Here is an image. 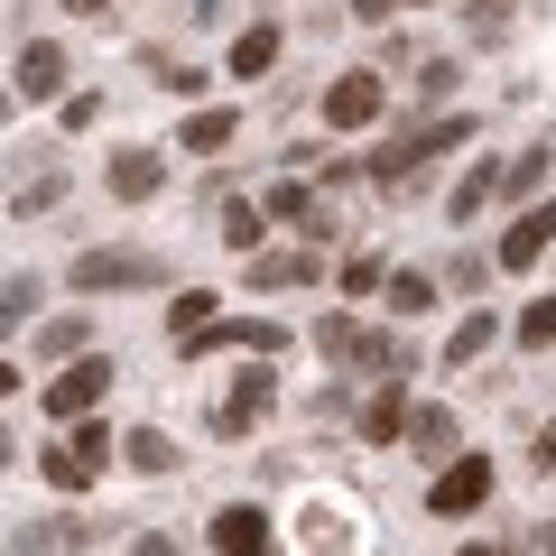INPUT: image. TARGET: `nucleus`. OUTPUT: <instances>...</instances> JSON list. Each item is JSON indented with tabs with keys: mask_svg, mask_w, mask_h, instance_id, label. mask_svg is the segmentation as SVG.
I'll use <instances>...</instances> for the list:
<instances>
[{
	"mask_svg": "<svg viewBox=\"0 0 556 556\" xmlns=\"http://www.w3.org/2000/svg\"><path fill=\"white\" fill-rule=\"evenodd\" d=\"M455 437H464V427H455V408L417 399V408H408V437H399V445H408L417 464H437V473H445V464H455Z\"/></svg>",
	"mask_w": 556,
	"mask_h": 556,
	"instance_id": "obj_10",
	"label": "nucleus"
},
{
	"mask_svg": "<svg viewBox=\"0 0 556 556\" xmlns=\"http://www.w3.org/2000/svg\"><path fill=\"white\" fill-rule=\"evenodd\" d=\"M492 195H501V167H492V159H473V167L455 177V195H445V214H455V223H473Z\"/></svg>",
	"mask_w": 556,
	"mask_h": 556,
	"instance_id": "obj_23",
	"label": "nucleus"
},
{
	"mask_svg": "<svg viewBox=\"0 0 556 556\" xmlns=\"http://www.w3.org/2000/svg\"><path fill=\"white\" fill-rule=\"evenodd\" d=\"M316 353H325V362H353V371H390V380L417 371L408 343L380 334V325H362V316H316Z\"/></svg>",
	"mask_w": 556,
	"mask_h": 556,
	"instance_id": "obj_1",
	"label": "nucleus"
},
{
	"mask_svg": "<svg viewBox=\"0 0 556 556\" xmlns=\"http://www.w3.org/2000/svg\"><path fill=\"white\" fill-rule=\"evenodd\" d=\"M214 556H269V510L260 501H232V510H214Z\"/></svg>",
	"mask_w": 556,
	"mask_h": 556,
	"instance_id": "obj_14",
	"label": "nucleus"
},
{
	"mask_svg": "<svg viewBox=\"0 0 556 556\" xmlns=\"http://www.w3.org/2000/svg\"><path fill=\"white\" fill-rule=\"evenodd\" d=\"M408 84H417V102H455L464 65H455V56H417V75H408Z\"/></svg>",
	"mask_w": 556,
	"mask_h": 556,
	"instance_id": "obj_29",
	"label": "nucleus"
},
{
	"mask_svg": "<svg viewBox=\"0 0 556 556\" xmlns=\"http://www.w3.org/2000/svg\"><path fill=\"white\" fill-rule=\"evenodd\" d=\"M408 10H437V0H408Z\"/></svg>",
	"mask_w": 556,
	"mask_h": 556,
	"instance_id": "obj_46",
	"label": "nucleus"
},
{
	"mask_svg": "<svg viewBox=\"0 0 556 556\" xmlns=\"http://www.w3.org/2000/svg\"><path fill=\"white\" fill-rule=\"evenodd\" d=\"M510 334H519V353H547V343H556V288L519 306V325H510Z\"/></svg>",
	"mask_w": 556,
	"mask_h": 556,
	"instance_id": "obj_27",
	"label": "nucleus"
},
{
	"mask_svg": "<svg viewBox=\"0 0 556 556\" xmlns=\"http://www.w3.org/2000/svg\"><path fill=\"white\" fill-rule=\"evenodd\" d=\"M65 10H75V20H102V10H112V0H65Z\"/></svg>",
	"mask_w": 556,
	"mask_h": 556,
	"instance_id": "obj_40",
	"label": "nucleus"
},
{
	"mask_svg": "<svg viewBox=\"0 0 556 556\" xmlns=\"http://www.w3.org/2000/svg\"><path fill=\"white\" fill-rule=\"evenodd\" d=\"M492 343H501V316H492V306H482V316H464L455 334H445V371H464V362H482V353H492Z\"/></svg>",
	"mask_w": 556,
	"mask_h": 556,
	"instance_id": "obj_21",
	"label": "nucleus"
},
{
	"mask_svg": "<svg viewBox=\"0 0 556 556\" xmlns=\"http://www.w3.org/2000/svg\"><path fill=\"white\" fill-rule=\"evenodd\" d=\"M102 121V93H65V130H93Z\"/></svg>",
	"mask_w": 556,
	"mask_h": 556,
	"instance_id": "obj_35",
	"label": "nucleus"
},
{
	"mask_svg": "<svg viewBox=\"0 0 556 556\" xmlns=\"http://www.w3.org/2000/svg\"><path fill=\"white\" fill-rule=\"evenodd\" d=\"M380 112H390V84L380 75H334L325 84V121H334V130H371Z\"/></svg>",
	"mask_w": 556,
	"mask_h": 556,
	"instance_id": "obj_7",
	"label": "nucleus"
},
{
	"mask_svg": "<svg viewBox=\"0 0 556 556\" xmlns=\"http://www.w3.org/2000/svg\"><path fill=\"white\" fill-rule=\"evenodd\" d=\"M10 93H20V102H56L65 93V47L56 38H28L20 65H10Z\"/></svg>",
	"mask_w": 556,
	"mask_h": 556,
	"instance_id": "obj_9",
	"label": "nucleus"
},
{
	"mask_svg": "<svg viewBox=\"0 0 556 556\" xmlns=\"http://www.w3.org/2000/svg\"><path fill=\"white\" fill-rule=\"evenodd\" d=\"M56 204H65V177H56V167H47L38 186H20V223H38V214H56Z\"/></svg>",
	"mask_w": 556,
	"mask_h": 556,
	"instance_id": "obj_32",
	"label": "nucleus"
},
{
	"mask_svg": "<svg viewBox=\"0 0 556 556\" xmlns=\"http://www.w3.org/2000/svg\"><path fill=\"white\" fill-rule=\"evenodd\" d=\"M547 241H556V204H529V214L501 232V251H492V269H538L547 260Z\"/></svg>",
	"mask_w": 556,
	"mask_h": 556,
	"instance_id": "obj_13",
	"label": "nucleus"
},
{
	"mask_svg": "<svg viewBox=\"0 0 556 556\" xmlns=\"http://www.w3.org/2000/svg\"><path fill=\"white\" fill-rule=\"evenodd\" d=\"M260 214H269V223H298V232H306V223H316L325 204L306 195V186H269V195H260Z\"/></svg>",
	"mask_w": 556,
	"mask_h": 556,
	"instance_id": "obj_28",
	"label": "nucleus"
},
{
	"mask_svg": "<svg viewBox=\"0 0 556 556\" xmlns=\"http://www.w3.org/2000/svg\"><path fill=\"white\" fill-rule=\"evenodd\" d=\"M10 102H20V93H10V84H0V121H10Z\"/></svg>",
	"mask_w": 556,
	"mask_h": 556,
	"instance_id": "obj_44",
	"label": "nucleus"
},
{
	"mask_svg": "<svg viewBox=\"0 0 556 556\" xmlns=\"http://www.w3.org/2000/svg\"><path fill=\"white\" fill-rule=\"evenodd\" d=\"M325 278V251H260V260H241V288H316Z\"/></svg>",
	"mask_w": 556,
	"mask_h": 556,
	"instance_id": "obj_11",
	"label": "nucleus"
},
{
	"mask_svg": "<svg viewBox=\"0 0 556 556\" xmlns=\"http://www.w3.org/2000/svg\"><path fill=\"white\" fill-rule=\"evenodd\" d=\"M529 473H556V417L538 427V445H529Z\"/></svg>",
	"mask_w": 556,
	"mask_h": 556,
	"instance_id": "obj_36",
	"label": "nucleus"
},
{
	"mask_svg": "<svg viewBox=\"0 0 556 556\" xmlns=\"http://www.w3.org/2000/svg\"><path fill=\"white\" fill-rule=\"evenodd\" d=\"M38 473L56 482V492H93V482L112 473V427H93V417H84L65 445H38Z\"/></svg>",
	"mask_w": 556,
	"mask_h": 556,
	"instance_id": "obj_3",
	"label": "nucleus"
},
{
	"mask_svg": "<svg viewBox=\"0 0 556 556\" xmlns=\"http://www.w3.org/2000/svg\"><path fill=\"white\" fill-rule=\"evenodd\" d=\"M232 139H241V112H232V102H195L186 130H177V149H186V159H214V149H232Z\"/></svg>",
	"mask_w": 556,
	"mask_h": 556,
	"instance_id": "obj_15",
	"label": "nucleus"
},
{
	"mask_svg": "<svg viewBox=\"0 0 556 556\" xmlns=\"http://www.w3.org/2000/svg\"><path fill=\"white\" fill-rule=\"evenodd\" d=\"M269 408H278V380L269 371H241L232 390H223V408H214V437H251Z\"/></svg>",
	"mask_w": 556,
	"mask_h": 556,
	"instance_id": "obj_8",
	"label": "nucleus"
},
{
	"mask_svg": "<svg viewBox=\"0 0 556 556\" xmlns=\"http://www.w3.org/2000/svg\"><path fill=\"white\" fill-rule=\"evenodd\" d=\"M102 390H112V362L84 353V362H65V371L38 390V408H47V417H65V427H84V417L102 408Z\"/></svg>",
	"mask_w": 556,
	"mask_h": 556,
	"instance_id": "obj_4",
	"label": "nucleus"
},
{
	"mask_svg": "<svg viewBox=\"0 0 556 556\" xmlns=\"http://www.w3.org/2000/svg\"><path fill=\"white\" fill-rule=\"evenodd\" d=\"M10 455H20V437H10V427H0V464H10Z\"/></svg>",
	"mask_w": 556,
	"mask_h": 556,
	"instance_id": "obj_43",
	"label": "nucleus"
},
{
	"mask_svg": "<svg viewBox=\"0 0 556 556\" xmlns=\"http://www.w3.org/2000/svg\"><path fill=\"white\" fill-rule=\"evenodd\" d=\"M353 501H306V519H298V547L306 556H353Z\"/></svg>",
	"mask_w": 556,
	"mask_h": 556,
	"instance_id": "obj_12",
	"label": "nucleus"
},
{
	"mask_svg": "<svg viewBox=\"0 0 556 556\" xmlns=\"http://www.w3.org/2000/svg\"><path fill=\"white\" fill-rule=\"evenodd\" d=\"M380 278H390V269H380L371 251H362V260H343V288H353V298H362V288H380Z\"/></svg>",
	"mask_w": 556,
	"mask_h": 556,
	"instance_id": "obj_34",
	"label": "nucleus"
},
{
	"mask_svg": "<svg viewBox=\"0 0 556 556\" xmlns=\"http://www.w3.org/2000/svg\"><path fill=\"white\" fill-rule=\"evenodd\" d=\"M139 65H149V84H159V93H177V102H195L204 84H214V75H204V65H186V56H167V47H149V56H139Z\"/></svg>",
	"mask_w": 556,
	"mask_h": 556,
	"instance_id": "obj_22",
	"label": "nucleus"
},
{
	"mask_svg": "<svg viewBox=\"0 0 556 556\" xmlns=\"http://www.w3.org/2000/svg\"><path fill=\"white\" fill-rule=\"evenodd\" d=\"M529 556H556V519H547V529H529Z\"/></svg>",
	"mask_w": 556,
	"mask_h": 556,
	"instance_id": "obj_39",
	"label": "nucleus"
},
{
	"mask_svg": "<svg viewBox=\"0 0 556 556\" xmlns=\"http://www.w3.org/2000/svg\"><path fill=\"white\" fill-rule=\"evenodd\" d=\"M130 556H177V538H167V529H149V538H130Z\"/></svg>",
	"mask_w": 556,
	"mask_h": 556,
	"instance_id": "obj_38",
	"label": "nucleus"
},
{
	"mask_svg": "<svg viewBox=\"0 0 556 556\" xmlns=\"http://www.w3.org/2000/svg\"><path fill=\"white\" fill-rule=\"evenodd\" d=\"M186 353H251V362H278V353H288V325H269V316H214Z\"/></svg>",
	"mask_w": 556,
	"mask_h": 556,
	"instance_id": "obj_6",
	"label": "nucleus"
},
{
	"mask_svg": "<svg viewBox=\"0 0 556 556\" xmlns=\"http://www.w3.org/2000/svg\"><path fill=\"white\" fill-rule=\"evenodd\" d=\"M121 464H130V473H177V445H167L159 427H130V437H121Z\"/></svg>",
	"mask_w": 556,
	"mask_h": 556,
	"instance_id": "obj_25",
	"label": "nucleus"
},
{
	"mask_svg": "<svg viewBox=\"0 0 556 556\" xmlns=\"http://www.w3.org/2000/svg\"><path fill=\"white\" fill-rule=\"evenodd\" d=\"M20 325H38V278H10L0 288V334H20Z\"/></svg>",
	"mask_w": 556,
	"mask_h": 556,
	"instance_id": "obj_31",
	"label": "nucleus"
},
{
	"mask_svg": "<svg viewBox=\"0 0 556 556\" xmlns=\"http://www.w3.org/2000/svg\"><path fill=\"white\" fill-rule=\"evenodd\" d=\"M10 390H20V362H0V399H10Z\"/></svg>",
	"mask_w": 556,
	"mask_h": 556,
	"instance_id": "obj_41",
	"label": "nucleus"
},
{
	"mask_svg": "<svg viewBox=\"0 0 556 556\" xmlns=\"http://www.w3.org/2000/svg\"><path fill=\"white\" fill-rule=\"evenodd\" d=\"M159 186H167V159H159V149H112V195H121V204H149Z\"/></svg>",
	"mask_w": 556,
	"mask_h": 556,
	"instance_id": "obj_16",
	"label": "nucleus"
},
{
	"mask_svg": "<svg viewBox=\"0 0 556 556\" xmlns=\"http://www.w3.org/2000/svg\"><path fill=\"white\" fill-rule=\"evenodd\" d=\"M492 482H501L492 455H455L437 482H427V519H464V510H482V501H492Z\"/></svg>",
	"mask_w": 556,
	"mask_h": 556,
	"instance_id": "obj_5",
	"label": "nucleus"
},
{
	"mask_svg": "<svg viewBox=\"0 0 556 556\" xmlns=\"http://www.w3.org/2000/svg\"><path fill=\"white\" fill-rule=\"evenodd\" d=\"M408 380H390V390H371V408H362V445H399L408 437Z\"/></svg>",
	"mask_w": 556,
	"mask_h": 556,
	"instance_id": "obj_17",
	"label": "nucleus"
},
{
	"mask_svg": "<svg viewBox=\"0 0 556 556\" xmlns=\"http://www.w3.org/2000/svg\"><path fill=\"white\" fill-rule=\"evenodd\" d=\"M464 28H473V38H501V28H510V10H501V0H473V10H464Z\"/></svg>",
	"mask_w": 556,
	"mask_h": 556,
	"instance_id": "obj_33",
	"label": "nucleus"
},
{
	"mask_svg": "<svg viewBox=\"0 0 556 556\" xmlns=\"http://www.w3.org/2000/svg\"><path fill=\"white\" fill-rule=\"evenodd\" d=\"M269 65H278V28L260 20V28H241V38H232V75H241V84H260Z\"/></svg>",
	"mask_w": 556,
	"mask_h": 556,
	"instance_id": "obj_24",
	"label": "nucleus"
},
{
	"mask_svg": "<svg viewBox=\"0 0 556 556\" xmlns=\"http://www.w3.org/2000/svg\"><path fill=\"white\" fill-rule=\"evenodd\" d=\"M260 232H269V223H260V204H241V195L223 204V241H232L241 260H260Z\"/></svg>",
	"mask_w": 556,
	"mask_h": 556,
	"instance_id": "obj_30",
	"label": "nucleus"
},
{
	"mask_svg": "<svg viewBox=\"0 0 556 556\" xmlns=\"http://www.w3.org/2000/svg\"><path fill=\"white\" fill-rule=\"evenodd\" d=\"M547 167H556V139H538V149H519V159L501 167V195H519V214H529V195L547 186Z\"/></svg>",
	"mask_w": 556,
	"mask_h": 556,
	"instance_id": "obj_19",
	"label": "nucleus"
},
{
	"mask_svg": "<svg viewBox=\"0 0 556 556\" xmlns=\"http://www.w3.org/2000/svg\"><path fill=\"white\" fill-rule=\"evenodd\" d=\"M455 556H501V547H455Z\"/></svg>",
	"mask_w": 556,
	"mask_h": 556,
	"instance_id": "obj_45",
	"label": "nucleus"
},
{
	"mask_svg": "<svg viewBox=\"0 0 556 556\" xmlns=\"http://www.w3.org/2000/svg\"><path fill=\"white\" fill-rule=\"evenodd\" d=\"M380 298H390V316H437L445 288H437L427 269H390V278H380Z\"/></svg>",
	"mask_w": 556,
	"mask_h": 556,
	"instance_id": "obj_18",
	"label": "nucleus"
},
{
	"mask_svg": "<svg viewBox=\"0 0 556 556\" xmlns=\"http://www.w3.org/2000/svg\"><path fill=\"white\" fill-rule=\"evenodd\" d=\"M399 10H408V0H353V20H371V28H380V20H399Z\"/></svg>",
	"mask_w": 556,
	"mask_h": 556,
	"instance_id": "obj_37",
	"label": "nucleus"
},
{
	"mask_svg": "<svg viewBox=\"0 0 556 556\" xmlns=\"http://www.w3.org/2000/svg\"><path fill=\"white\" fill-rule=\"evenodd\" d=\"M84 334H93L84 316H47L38 325V362H84Z\"/></svg>",
	"mask_w": 556,
	"mask_h": 556,
	"instance_id": "obj_26",
	"label": "nucleus"
},
{
	"mask_svg": "<svg viewBox=\"0 0 556 556\" xmlns=\"http://www.w3.org/2000/svg\"><path fill=\"white\" fill-rule=\"evenodd\" d=\"M214 316H223V306H214V288H186V298H167V343L186 353V343H195Z\"/></svg>",
	"mask_w": 556,
	"mask_h": 556,
	"instance_id": "obj_20",
	"label": "nucleus"
},
{
	"mask_svg": "<svg viewBox=\"0 0 556 556\" xmlns=\"http://www.w3.org/2000/svg\"><path fill=\"white\" fill-rule=\"evenodd\" d=\"M65 288H75V298H121V288H167V260H159V251H75Z\"/></svg>",
	"mask_w": 556,
	"mask_h": 556,
	"instance_id": "obj_2",
	"label": "nucleus"
},
{
	"mask_svg": "<svg viewBox=\"0 0 556 556\" xmlns=\"http://www.w3.org/2000/svg\"><path fill=\"white\" fill-rule=\"evenodd\" d=\"M186 10H195V20H223V0H186Z\"/></svg>",
	"mask_w": 556,
	"mask_h": 556,
	"instance_id": "obj_42",
	"label": "nucleus"
}]
</instances>
